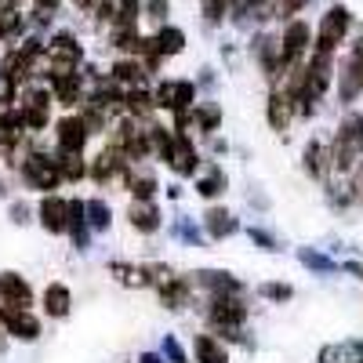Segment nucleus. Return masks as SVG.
<instances>
[{
	"mask_svg": "<svg viewBox=\"0 0 363 363\" xmlns=\"http://www.w3.org/2000/svg\"><path fill=\"white\" fill-rule=\"evenodd\" d=\"M157 102H160V106H167V109L186 113V106L193 102V84H189V80H174V84L167 80V84H160Z\"/></svg>",
	"mask_w": 363,
	"mask_h": 363,
	"instance_id": "obj_2",
	"label": "nucleus"
},
{
	"mask_svg": "<svg viewBox=\"0 0 363 363\" xmlns=\"http://www.w3.org/2000/svg\"><path fill=\"white\" fill-rule=\"evenodd\" d=\"M0 298H4V306H11V309H26L29 301H33L29 284L22 277H15V272H4V277H0Z\"/></svg>",
	"mask_w": 363,
	"mask_h": 363,
	"instance_id": "obj_3",
	"label": "nucleus"
},
{
	"mask_svg": "<svg viewBox=\"0 0 363 363\" xmlns=\"http://www.w3.org/2000/svg\"><path fill=\"white\" fill-rule=\"evenodd\" d=\"M51 55L55 58H62V62L69 66V62H77V58H80V48H77V40L73 37H55V44H51Z\"/></svg>",
	"mask_w": 363,
	"mask_h": 363,
	"instance_id": "obj_17",
	"label": "nucleus"
},
{
	"mask_svg": "<svg viewBox=\"0 0 363 363\" xmlns=\"http://www.w3.org/2000/svg\"><path fill=\"white\" fill-rule=\"evenodd\" d=\"M287 120H291V99L287 95H272L269 99V124L277 128V131H284Z\"/></svg>",
	"mask_w": 363,
	"mask_h": 363,
	"instance_id": "obj_12",
	"label": "nucleus"
},
{
	"mask_svg": "<svg viewBox=\"0 0 363 363\" xmlns=\"http://www.w3.org/2000/svg\"><path fill=\"white\" fill-rule=\"evenodd\" d=\"M87 215H91L87 222L95 225V229H106V225H109V207H106L102 200H91V203H87Z\"/></svg>",
	"mask_w": 363,
	"mask_h": 363,
	"instance_id": "obj_19",
	"label": "nucleus"
},
{
	"mask_svg": "<svg viewBox=\"0 0 363 363\" xmlns=\"http://www.w3.org/2000/svg\"><path fill=\"white\" fill-rule=\"evenodd\" d=\"M309 44V26L306 22H291L287 33H284V62H294V58L306 51Z\"/></svg>",
	"mask_w": 363,
	"mask_h": 363,
	"instance_id": "obj_7",
	"label": "nucleus"
},
{
	"mask_svg": "<svg viewBox=\"0 0 363 363\" xmlns=\"http://www.w3.org/2000/svg\"><path fill=\"white\" fill-rule=\"evenodd\" d=\"M196 359H200V363H229V359H225V349H222L215 338H207V335L196 338Z\"/></svg>",
	"mask_w": 363,
	"mask_h": 363,
	"instance_id": "obj_13",
	"label": "nucleus"
},
{
	"mask_svg": "<svg viewBox=\"0 0 363 363\" xmlns=\"http://www.w3.org/2000/svg\"><path fill=\"white\" fill-rule=\"evenodd\" d=\"M207 233H211V236H229V233H236V222H233L229 211H207Z\"/></svg>",
	"mask_w": 363,
	"mask_h": 363,
	"instance_id": "obj_16",
	"label": "nucleus"
},
{
	"mask_svg": "<svg viewBox=\"0 0 363 363\" xmlns=\"http://www.w3.org/2000/svg\"><path fill=\"white\" fill-rule=\"evenodd\" d=\"M200 277L215 291H240V280H229V272H200Z\"/></svg>",
	"mask_w": 363,
	"mask_h": 363,
	"instance_id": "obj_18",
	"label": "nucleus"
},
{
	"mask_svg": "<svg viewBox=\"0 0 363 363\" xmlns=\"http://www.w3.org/2000/svg\"><path fill=\"white\" fill-rule=\"evenodd\" d=\"M211 320L222 323V327H236L240 320H244V306H240V301H225V298H218V301H215V309H211Z\"/></svg>",
	"mask_w": 363,
	"mask_h": 363,
	"instance_id": "obj_9",
	"label": "nucleus"
},
{
	"mask_svg": "<svg viewBox=\"0 0 363 363\" xmlns=\"http://www.w3.org/2000/svg\"><path fill=\"white\" fill-rule=\"evenodd\" d=\"M345 29H349V11L345 8H330L327 15H323V22H320V37H316V51H323V55H330L338 44H342V37H345Z\"/></svg>",
	"mask_w": 363,
	"mask_h": 363,
	"instance_id": "obj_1",
	"label": "nucleus"
},
{
	"mask_svg": "<svg viewBox=\"0 0 363 363\" xmlns=\"http://www.w3.org/2000/svg\"><path fill=\"white\" fill-rule=\"evenodd\" d=\"M164 349H167L171 363H186V356H182V349H178V342H174V338H167V342H164Z\"/></svg>",
	"mask_w": 363,
	"mask_h": 363,
	"instance_id": "obj_29",
	"label": "nucleus"
},
{
	"mask_svg": "<svg viewBox=\"0 0 363 363\" xmlns=\"http://www.w3.org/2000/svg\"><path fill=\"white\" fill-rule=\"evenodd\" d=\"M128 106H131L135 113H149V109H153V99L142 95V91H131V95H128Z\"/></svg>",
	"mask_w": 363,
	"mask_h": 363,
	"instance_id": "obj_23",
	"label": "nucleus"
},
{
	"mask_svg": "<svg viewBox=\"0 0 363 363\" xmlns=\"http://www.w3.org/2000/svg\"><path fill=\"white\" fill-rule=\"evenodd\" d=\"M135 18H138V0H116V22L128 29Z\"/></svg>",
	"mask_w": 363,
	"mask_h": 363,
	"instance_id": "obj_20",
	"label": "nucleus"
},
{
	"mask_svg": "<svg viewBox=\"0 0 363 363\" xmlns=\"http://www.w3.org/2000/svg\"><path fill=\"white\" fill-rule=\"evenodd\" d=\"M301 262L313 265V269H320V272H330V269H335V262H327V258H320V255H313V251H301Z\"/></svg>",
	"mask_w": 363,
	"mask_h": 363,
	"instance_id": "obj_25",
	"label": "nucleus"
},
{
	"mask_svg": "<svg viewBox=\"0 0 363 363\" xmlns=\"http://www.w3.org/2000/svg\"><path fill=\"white\" fill-rule=\"evenodd\" d=\"M4 323H8V330L15 338H22V342H33L37 335H40V323L29 316L26 309H11V313H4Z\"/></svg>",
	"mask_w": 363,
	"mask_h": 363,
	"instance_id": "obj_6",
	"label": "nucleus"
},
{
	"mask_svg": "<svg viewBox=\"0 0 363 363\" xmlns=\"http://www.w3.org/2000/svg\"><path fill=\"white\" fill-rule=\"evenodd\" d=\"M149 15L164 18V15H167V0H149Z\"/></svg>",
	"mask_w": 363,
	"mask_h": 363,
	"instance_id": "obj_30",
	"label": "nucleus"
},
{
	"mask_svg": "<svg viewBox=\"0 0 363 363\" xmlns=\"http://www.w3.org/2000/svg\"><path fill=\"white\" fill-rule=\"evenodd\" d=\"M222 186H225V178H222V174H211V178L200 182V193H203V196H215V193H222Z\"/></svg>",
	"mask_w": 363,
	"mask_h": 363,
	"instance_id": "obj_24",
	"label": "nucleus"
},
{
	"mask_svg": "<svg viewBox=\"0 0 363 363\" xmlns=\"http://www.w3.org/2000/svg\"><path fill=\"white\" fill-rule=\"evenodd\" d=\"M58 142H62L66 153H80L84 142H87V120L84 116H66L58 124Z\"/></svg>",
	"mask_w": 363,
	"mask_h": 363,
	"instance_id": "obj_4",
	"label": "nucleus"
},
{
	"mask_svg": "<svg viewBox=\"0 0 363 363\" xmlns=\"http://www.w3.org/2000/svg\"><path fill=\"white\" fill-rule=\"evenodd\" d=\"M262 294H265V298H291V287H287V284H265Z\"/></svg>",
	"mask_w": 363,
	"mask_h": 363,
	"instance_id": "obj_28",
	"label": "nucleus"
},
{
	"mask_svg": "<svg viewBox=\"0 0 363 363\" xmlns=\"http://www.w3.org/2000/svg\"><path fill=\"white\" fill-rule=\"evenodd\" d=\"M251 240H258V244H262V247H265V251H269V247H272V240H269V236H265V233H258V229H251Z\"/></svg>",
	"mask_w": 363,
	"mask_h": 363,
	"instance_id": "obj_32",
	"label": "nucleus"
},
{
	"mask_svg": "<svg viewBox=\"0 0 363 363\" xmlns=\"http://www.w3.org/2000/svg\"><path fill=\"white\" fill-rule=\"evenodd\" d=\"M131 189H135V196L138 200H149V196H153V178H131Z\"/></svg>",
	"mask_w": 363,
	"mask_h": 363,
	"instance_id": "obj_22",
	"label": "nucleus"
},
{
	"mask_svg": "<svg viewBox=\"0 0 363 363\" xmlns=\"http://www.w3.org/2000/svg\"><path fill=\"white\" fill-rule=\"evenodd\" d=\"M306 4H309V0H284V11H287V15H294V11H301Z\"/></svg>",
	"mask_w": 363,
	"mask_h": 363,
	"instance_id": "obj_31",
	"label": "nucleus"
},
{
	"mask_svg": "<svg viewBox=\"0 0 363 363\" xmlns=\"http://www.w3.org/2000/svg\"><path fill=\"white\" fill-rule=\"evenodd\" d=\"M196 120H200V128H207V131H211V128H218L222 113H218V109H200V113H196Z\"/></svg>",
	"mask_w": 363,
	"mask_h": 363,
	"instance_id": "obj_27",
	"label": "nucleus"
},
{
	"mask_svg": "<svg viewBox=\"0 0 363 363\" xmlns=\"http://www.w3.org/2000/svg\"><path fill=\"white\" fill-rule=\"evenodd\" d=\"M171 164H174V171H193V167H196V153H193V145H189L186 138H174Z\"/></svg>",
	"mask_w": 363,
	"mask_h": 363,
	"instance_id": "obj_14",
	"label": "nucleus"
},
{
	"mask_svg": "<svg viewBox=\"0 0 363 363\" xmlns=\"http://www.w3.org/2000/svg\"><path fill=\"white\" fill-rule=\"evenodd\" d=\"M131 225L142 229V233H153V229L160 225L157 207H149V203H131Z\"/></svg>",
	"mask_w": 363,
	"mask_h": 363,
	"instance_id": "obj_10",
	"label": "nucleus"
},
{
	"mask_svg": "<svg viewBox=\"0 0 363 363\" xmlns=\"http://www.w3.org/2000/svg\"><path fill=\"white\" fill-rule=\"evenodd\" d=\"M40 222H44L48 233H62V229H69V203H62L58 196H48V200L40 203Z\"/></svg>",
	"mask_w": 363,
	"mask_h": 363,
	"instance_id": "obj_5",
	"label": "nucleus"
},
{
	"mask_svg": "<svg viewBox=\"0 0 363 363\" xmlns=\"http://www.w3.org/2000/svg\"><path fill=\"white\" fill-rule=\"evenodd\" d=\"M225 4H229V0H203V15H207L211 22H218L222 11H225Z\"/></svg>",
	"mask_w": 363,
	"mask_h": 363,
	"instance_id": "obj_26",
	"label": "nucleus"
},
{
	"mask_svg": "<svg viewBox=\"0 0 363 363\" xmlns=\"http://www.w3.org/2000/svg\"><path fill=\"white\" fill-rule=\"evenodd\" d=\"M113 77H116V80H124V84H138L142 69H138L135 62H116V66H113Z\"/></svg>",
	"mask_w": 363,
	"mask_h": 363,
	"instance_id": "obj_21",
	"label": "nucleus"
},
{
	"mask_svg": "<svg viewBox=\"0 0 363 363\" xmlns=\"http://www.w3.org/2000/svg\"><path fill=\"white\" fill-rule=\"evenodd\" d=\"M44 309H48L51 316H66V309H69V291H66L62 284H51L48 294H44Z\"/></svg>",
	"mask_w": 363,
	"mask_h": 363,
	"instance_id": "obj_11",
	"label": "nucleus"
},
{
	"mask_svg": "<svg viewBox=\"0 0 363 363\" xmlns=\"http://www.w3.org/2000/svg\"><path fill=\"white\" fill-rule=\"evenodd\" d=\"M182 44H186L182 29H160L157 40H153V51L157 55H174V51H182Z\"/></svg>",
	"mask_w": 363,
	"mask_h": 363,
	"instance_id": "obj_15",
	"label": "nucleus"
},
{
	"mask_svg": "<svg viewBox=\"0 0 363 363\" xmlns=\"http://www.w3.org/2000/svg\"><path fill=\"white\" fill-rule=\"evenodd\" d=\"M26 178L33 182V186H40V189H51L55 182H58L55 160H40V157H33V160H26Z\"/></svg>",
	"mask_w": 363,
	"mask_h": 363,
	"instance_id": "obj_8",
	"label": "nucleus"
}]
</instances>
